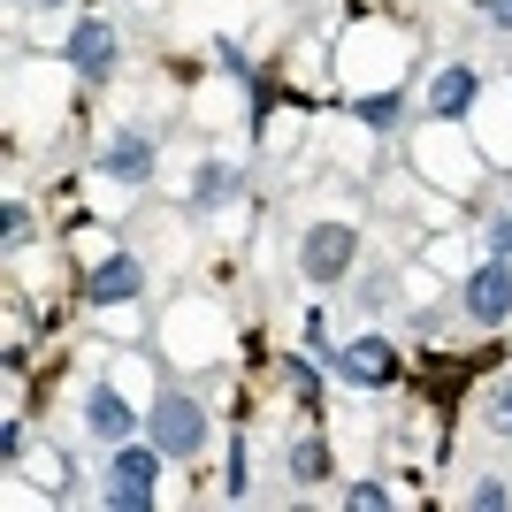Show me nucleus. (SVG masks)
Masks as SVG:
<instances>
[{
  "instance_id": "obj_5",
  "label": "nucleus",
  "mask_w": 512,
  "mask_h": 512,
  "mask_svg": "<svg viewBox=\"0 0 512 512\" xmlns=\"http://www.w3.org/2000/svg\"><path fill=\"white\" fill-rule=\"evenodd\" d=\"M459 314L474 321V329H505L512 321V260H482V268H467L459 276Z\"/></svg>"
},
{
  "instance_id": "obj_14",
  "label": "nucleus",
  "mask_w": 512,
  "mask_h": 512,
  "mask_svg": "<svg viewBox=\"0 0 512 512\" xmlns=\"http://www.w3.org/2000/svg\"><path fill=\"white\" fill-rule=\"evenodd\" d=\"M0 245H8V253H23V245H31V207H23V199H8V207H0Z\"/></svg>"
},
{
  "instance_id": "obj_21",
  "label": "nucleus",
  "mask_w": 512,
  "mask_h": 512,
  "mask_svg": "<svg viewBox=\"0 0 512 512\" xmlns=\"http://www.w3.org/2000/svg\"><path fill=\"white\" fill-rule=\"evenodd\" d=\"M0 459H8V467H23V421H16V413L0 421Z\"/></svg>"
},
{
  "instance_id": "obj_12",
  "label": "nucleus",
  "mask_w": 512,
  "mask_h": 512,
  "mask_svg": "<svg viewBox=\"0 0 512 512\" xmlns=\"http://www.w3.org/2000/svg\"><path fill=\"white\" fill-rule=\"evenodd\" d=\"M360 123L367 130H398L406 123V100H398V92H375V100H360Z\"/></svg>"
},
{
  "instance_id": "obj_17",
  "label": "nucleus",
  "mask_w": 512,
  "mask_h": 512,
  "mask_svg": "<svg viewBox=\"0 0 512 512\" xmlns=\"http://www.w3.org/2000/svg\"><path fill=\"white\" fill-rule=\"evenodd\" d=\"M344 505H352V512H390L398 497H390L383 482H344Z\"/></svg>"
},
{
  "instance_id": "obj_6",
  "label": "nucleus",
  "mask_w": 512,
  "mask_h": 512,
  "mask_svg": "<svg viewBox=\"0 0 512 512\" xmlns=\"http://www.w3.org/2000/svg\"><path fill=\"white\" fill-rule=\"evenodd\" d=\"M153 161H161V138H153L146 123H115V130H107V146L92 153V169L115 176V184H146Z\"/></svg>"
},
{
  "instance_id": "obj_23",
  "label": "nucleus",
  "mask_w": 512,
  "mask_h": 512,
  "mask_svg": "<svg viewBox=\"0 0 512 512\" xmlns=\"http://www.w3.org/2000/svg\"><path fill=\"white\" fill-rule=\"evenodd\" d=\"M482 16H490L497 31H512V0H482Z\"/></svg>"
},
{
  "instance_id": "obj_3",
  "label": "nucleus",
  "mask_w": 512,
  "mask_h": 512,
  "mask_svg": "<svg viewBox=\"0 0 512 512\" xmlns=\"http://www.w3.org/2000/svg\"><path fill=\"white\" fill-rule=\"evenodd\" d=\"M352 260H360V230H352V222H314V230L299 237V276L314 283V291H337V283L352 276Z\"/></svg>"
},
{
  "instance_id": "obj_4",
  "label": "nucleus",
  "mask_w": 512,
  "mask_h": 512,
  "mask_svg": "<svg viewBox=\"0 0 512 512\" xmlns=\"http://www.w3.org/2000/svg\"><path fill=\"white\" fill-rule=\"evenodd\" d=\"M321 367H329L337 383H352V390H390L406 360H398L390 337H352V344H337V352H321Z\"/></svg>"
},
{
  "instance_id": "obj_8",
  "label": "nucleus",
  "mask_w": 512,
  "mask_h": 512,
  "mask_svg": "<svg viewBox=\"0 0 512 512\" xmlns=\"http://www.w3.org/2000/svg\"><path fill=\"white\" fill-rule=\"evenodd\" d=\"M69 69H77V77H85V85H107V77H115V23H100V16H85L77 23V31H69Z\"/></svg>"
},
{
  "instance_id": "obj_1",
  "label": "nucleus",
  "mask_w": 512,
  "mask_h": 512,
  "mask_svg": "<svg viewBox=\"0 0 512 512\" xmlns=\"http://www.w3.org/2000/svg\"><path fill=\"white\" fill-rule=\"evenodd\" d=\"M161 467H169V451L153 444V436H130V444L107 451L100 497H107L115 512H153V497H161Z\"/></svg>"
},
{
  "instance_id": "obj_13",
  "label": "nucleus",
  "mask_w": 512,
  "mask_h": 512,
  "mask_svg": "<svg viewBox=\"0 0 512 512\" xmlns=\"http://www.w3.org/2000/svg\"><path fill=\"white\" fill-rule=\"evenodd\" d=\"M291 474H299V482H329V451H321L314 436H306V444H291Z\"/></svg>"
},
{
  "instance_id": "obj_11",
  "label": "nucleus",
  "mask_w": 512,
  "mask_h": 512,
  "mask_svg": "<svg viewBox=\"0 0 512 512\" xmlns=\"http://www.w3.org/2000/svg\"><path fill=\"white\" fill-rule=\"evenodd\" d=\"M237 192H245V169H237V161H199V169H192V207L199 214L237 207Z\"/></svg>"
},
{
  "instance_id": "obj_16",
  "label": "nucleus",
  "mask_w": 512,
  "mask_h": 512,
  "mask_svg": "<svg viewBox=\"0 0 512 512\" xmlns=\"http://www.w3.org/2000/svg\"><path fill=\"white\" fill-rule=\"evenodd\" d=\"M283 383L299 390V398H314V390H321V367H314V352H291V360H283Z\"/></svg>"
},
{
  "instance_id": "obj_15",
  "label": "nucleus",
  "mask_w": 512,
  "mask_h": 512,
  "mask_svg": "<svg viewBox=\"0 0 512 512\" xmlns=\"http://www.w3.org/2000/svg\"><path fill=\"white\" fill-rule=\"evenodd\" d=\"M222 490H230V497L253 490V459H245V436H230V467H222Z\"/></svg>"
},
{
  "instance_id": "obj_9",
  "label": "nucleus",
  "mask_w": 512,
  "mask_h": 512,
  "mask_svg": "<svg viewBox=\"0 0 512 512\" xmlns=\"http://www.w3.org/2000/svg\"><path fill=\"white\" fill-rule=\"evenodd\" d=\"M138 291H146L138 253H107V260H92V268H85V299L92 306H130Z\"/></svg>"
},
{
  "instance_id": "obj_20",
  "label": "nucleus",
  "mask_w": 512,
  "mask_h": 512,
  "mask_svg": "<svg viewBox=\"0 0 512 512\" xmlns=\"http://www.w3.org/2000/svg\"><path fill=\"white\" fill-rule=\"evenodd\" d=\"M490 428H497V436H512V383L490 390Z\"/></svg>"
},
{
  "instance_id": "obj_18",
  "label": "nucleus",
  "mask_w": 512,
  "mask_h": 512,
  "mask_svg": "<svg viewBox=\"0 0 512 512\" xmlns=\"http://www.w3.org/2000/svg\"><path fill=\"white\" fill-rule=\"evenodd\" d=\"M467 505H474V512H505V505H512V490L497 482V474H482V482L467 490Z\"/></svg>"
},
{
  "instance_id": "obj_24",
  "label": "nucleus",
  "mask_w": 512,
  "mask_h": 512,
  "mask_svg": "<svg viewBox=\"0 0 512 512\" xmlns=\"http://www.w3.org/2000/svg\"><path fill=\"white\" fill-rule=\"evenodd\" d=\"M16 8H31V16H46V8H62V0H16Z\"/></svg>"
},
{
  "instance_id": "obj_7",
  "label": "nucleus",
  "mask_w": 512,
  "mask_h": 512,
  "mask_svg": "<svg viewBox=\"0 0 512 512\" xmlns=\"http://www.w3.org/2000/svg\"><path fill=\"white\" fill-rule=\"evenodd\" d=\"M85 436L115 451V444H130V436H146V413H130V398L115 383H92L85 390Z\"/></svg>"
},
{
  "instance_id": "obj_22",
  "label": "nucleus",
  "mask_w": 512,
  "mask_h": 512,
  "mask_svg": "<svg viewBox=\"0 0 512 512\" xmlns=\"http://www.w3.org/2000/svg\"><path fill=\"white\" fill-rule=\"evenodd\" d=\"M352 306H390V276H383V268L360 283V299H352Z\"/></svg>"
},
{
  "instance_id": "obj_2",
  "label": "nucleus",
  "mask_w": 512,
  "mask_h": 512,
  "mask_svg": "<svg viewBox=\"0 0 512 512\" xmlns=\"http://www.w3.org/2000/svg\"><path fill=\"white\" fill-rule=\"evenodd\" d=\"M146 436L169 451V459H199V451H207V406H199L192 390H153Z\"/></svg>"
},
{
  "instance_id": "obj_19",
  "label": "nucleus",
  "mask_w": 512,
  "mask_h": 512,
  "mask_svg": "<svg viewBox=\"0 0 512 512\" xmlns=\"http://www.w3.org/2000/svg\"><path fill=\"white\" fill-rule=\"evenodd\" d=\"M482 245H490L497 260H512V214H490V230H482Z\"/></svg>"
},
{
  "instance_id": "obj_10",
  "label": "nucleus",
  "mask_w": 512,
  "mask_h": 512,
  "mask_svg": "<svg viewBox=\"0 0 512 512\" xmlns=\"http://www.w3.org/2000/svg\"><path fill=\"white\" fill-rule=\"evenodd\" d=\"M474 92H482L474 62H451V69H436V85H428V115H436V123H459V115L474 107Z\"/></svg>"
}]
</instances>
